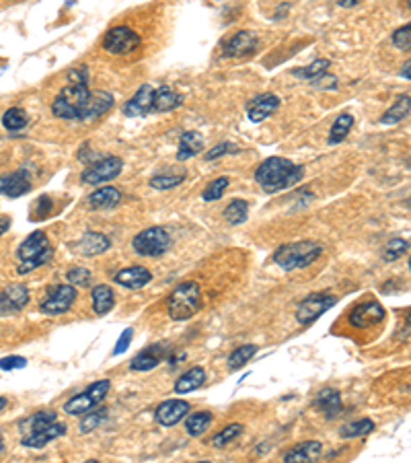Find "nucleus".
<instances>
[{
  "label": "nucleus",
  "mask_w": 411,
  "mask_h": 463,
  "mask_svg": "<svg viewBox=\"0 0 411 463\" xmlns=\"http://www.w3.org/2000/svg\"><path fill=\"white\" fill-rule=\"evenodd\" d=\"M112 108H114V95H112V93H107V91H93L85 121H91V119L101 117L103 114H107Z\"/></svg>",
  "instance_id": "obj_30"
},
{
  "label": "nucleus",
  "mask_w": 411,
  "mask_h": 463,
  "mask_svg": "<svg viewBox=\"0 0 411 463\" xmlns=\"http://www.w3.org/2000/svg\"><path fill=\"white\" fill-rule=\"evenodd\" d=\"M171 245V237L163 227H150L140 231L132 239V247L138 255L144 258H157L163 255Z\"/></svg>",
  "instance_id": "obj_7"
},
{
  "label": "nucleus",
  "mask_w": 411,
  "mask_h": 463,
  "mask_svg": "<svg viewBox=\"0 0 411 463\" xmlns=\"http://www.w3.org/2000/svg\"><path fill=\"white\" fill-rule=\"evenodd\" d=\"M54 422H58V414L56 412H52V410H44V412H35V414H31L29 418H25L23 422H21V435L25 437V435H33V432H37V430H44L46 426H50V424H54Z\"/></svg>",
  "instance_id": "obj_27"
},
{
  "label": "nucleus",
  "mask_w": 411,
  "mask_h": 463,
  "mask_svg": "<svg viewBox=\"0 0 411 463\" xmlns=\"http://www.w3.org/2000/svg\"><path fill=\"white\" fill-rule=\"evenodd\" d=\"M321 253H323L321 243H317V241H296V243L280 245L274 251V262L282 270H296V268L311 266Z\"/></svg>",
  "instance_id": "obj_4"
},
{
  "label": "nucleus",
  "mask_w": 411,
  "mask_h": 463,
  "mask_svg": "<svg viewBox=\"0 0 411 463\" xmlns=\"http://www.w3.org/2000/svg\"><path fill=\"white\" fill-rule=\"evenodd\" d=\"M352 126H353L352 114H342V116H338V119L333 121V126H331V130H329V144H338V142H342V140L348 136V132L352 130Z\"/></svg>",
  "instance_id": "obj_34"
},
{
  "label": "nucleus",
  "mask_w": 411,
  "mask_h": 463,
  "mask_svg": "<svg viewBox=\"0 0 411 463\" xmlns=\"http://www.w3.org/2000/svg\"><path fill=\"white\" fill-rule=\"evenodd\" d=\"M317 405L325 414V418L333 420L342 414V396H340L338 389H331V387L321 389L319 396H317Z\"/></svg>",
  "instance_id": "obj_28"
},
{
  "label": "nucleus",
  "mask_w": 411,
  "mask_h": 463,
  "mask_svg": "<svg viewBox=\"0 0 411 463\" xmlns=\"http://www.w3.org/2000/svg\"><path fill=\"white\" fill-rule=\"evenodd\" d=\"M110 379H101V381H95L91 387H87L85 392H80L78 396H72L66 404H64V412L70 414V416H82L87 412H91L95 405H99L105 396L110 394Z\"/></svg>",
  "instance_id": "obj_6"
},
{
  "label": "nucleus",
  "mask_w": 411,
  "mask_h": 463,
  "mask_svg": "<svg viewBox=\"0 0 411 463\" xmlns=\"http://www.w3.org/2000/svg\"><path fill=\"white\" fill-rule=\"evenodd\" d=\"M64 435H66V424L54 422V424L46 426L44 430H37V432H33V435H25V437L21 439V445H23V447H29V449H40V447H46L48 443L56 441V439L64 437Z\"/></svg>",
  "instance_id": "obj_21"
},
{
  "label": "nucleus",
  "mask_w": 411,
  "mask_h": 463,
  "mask_svg": "<svg viewBox=\"0 0 411 463\" xmlns=\"http://www.w3.org/2000/svg\"><path fill=\"white\" fill-rule=\"evenodd\" d=\"M408 6H410V8H411V0H408Z\"/></svg>",
  "instance_id": "obj_58"
},
{
  "label": "nucleus",
  "mask_w": 411,
  "mask_h": 463,
  "mask_svg": "<svg viewBox=\"0 0 411 463\" xmlns=\"http://www.w3.org/2000/svg\"><path fill=\"white\" fill-rule=\"evenodd\" d=\"M329 66H331V62H329V60H325V58L315 60V62H311L308 66H304V68H298V70H294V76L313 81V78H317V76L325 74Z\"/></svg>",
  "instance_id": "obj_39"
},
{
  "label": "nucleus",
  "mask_w": 411,
  "mask_h": 463,
  "mask_svg": "<svg viewBox=\"0 0 411 463\" xmlns=\"http://www.w3.org/2000/svg\"><path fill=\"white\" fill-rule=\"evenodd\" d=\"M185 179V175H155L152 179H150V187H155V190H171V187H177L181 181Z\"/></svg>",
  "instance_id": "obj_45"
},
{
  "label": "nucleus",
  "mask_w": 411,
  "mask_h": 463,
  "mask_svg": "<svg viewBox=\"0 0 411 463\" xmlns=\"http://www.w3.org/2000/svg\"><path fill=\"white\" fill-rule=\"evenodd\" d=\"M391 42H393V46H395L397 50L411 52V23L403 25V27H399V29L393 33Z\"/></svg>",
  "instance_id": "obj_44"
},
{
  "label": "nucleus",
  "mask_w": 411,
  "mask_h": 463,
  "mask_svg": "<svg viewBox=\"0 0 411 463\" xmlns=\"http://www.w3.org/2000/svg\"><path fill=\"white\" fill-rule=\"evenodd\" d=\"M238 149H236L233 142H220V144H216L214 149H210L208 153H206V159L208 161H216V159H220V157H225V155H229V153H236Z\"/></svg>",
  "instance_id": "obj_47"
},
{
  "label": "nucleus",
  "mask_w": 411,
  "mask_h": 463,
  "mask_svg": "<svg viewBox=\"0 0 411 463\" xmlns=\"http://www.w3.org/2000/svg\"><path fill=\"white\" fill-rule=\"evenodd\" d=\"M335 2H338L340 6H344V8H353L360 0H335Z\"/></svg>",
  "instance_id": "obj_54"
},
{
  "label": "nucleus",
  "mask_w": 411,
  "mask_h": 463,
  "mask_svg": "<svg viewBox=\"0 0 411 463\" xmlns=\"http://www.w3.org/2000/svg\"><path fill=\"white\" fill-rule=\"evenodd\" d=\"M411 112V97L410 95H401V97H397V101L385 112V116L381 117V121L385 124V126H395V124H399L403 117L410 116Z\"/></svg>",
  "instance_id": "obj_32"
},
{
  "label": "nucleus",
  "mask_w": 411,
  "mask_h": 463,
  "mask_svg": "<svg viewBox=\"0 0 411 463\" xmlns=\"http://www.w3.org/2000/svg\"><path fill=\"white\" fill-rule=\"evenodd\" d=\"M229 177H218V179H214V181H210L208 183V187L204 190V194H202V198L206 200V202H214V200H218V198H222V194L227 192V187H229Z\"/></svg>",
  "instance_id": "obj_42"
},
{
  "label": "nucleus",
  "mask_w": 411,
  "mask_h": 463,
  "mask_svg": "<svg viewBox=\"0 0 411 463\" xmlns=\"http://www.w3.org/2000/svg\"><path fill=\"white\" fill-rule=\"evenodd\" d=\"M202 309V290L198 283L179 285L167 301V313L173 321H185Z\"/></svg>",
  "instance_id": "obj_5"
},
{
  "label": "nucleus",
  "mask_w": 411,
  "mask_h": 463,
  "mask_svg": "<svg viewBox=\"0 0 411 463\" xmlns=\"http://www.w3.org/2000/svg\"><path fill=\"white\" fill-rule=\"evenodd\" d=\"M27 114H25V110H21V108H10V110H6L4 112V116H2V126L8 130V132H17V130H21V128H25L27 126Z\"/></svg>",
  "instance_id": "obj_37"
},
{
  "label": "nucleus",
  "mask_w": 411,
  "mask_h": 463,
  "mask_svg": "<svg viewBox=\"0 0 411 463\" xmlns=\"http://www.w3.org/2000/svg\"><path fill=\"white\" fill-rule=\"evenodd\" d=\"M255 352H257V346L255 344H245V346H238L229 356V369L231 371H236V369H241V367H245L253 356H255Z\"/></svg>",
  "instance_id": "obj_38"
},
{
  "label": "nucleus",
  "mask_w": 411,
  "mask_h": 463,
  "mask_svg": "<svg viewBox=\"0 0 411 463\" xmlns=\"http://www.w3.org/2000/svg\"><path fill=\"white\" fill-rule=\"evenodd\" d=\"M35 206L40 208V212H37V214L44 219V217H50V212H52V206H54V204H52L50 196H44V198H40V200H37V204H35Z\"/></svg>",
  "instance_id": "obj_51"
},
{
  "label": "nucleus",
  "mask_w": 411,
  "mask_h": 463,
  "mask_svg": "<svg viewBox=\"0 0 411 463\" xmlns=\"http://www.w3.org/2000/svg\"><path fill=\"white\" fill-rule=\"evenodd\" d=\"M372 430H374V422L370 418H360L356 422H350V424L342 426L340 435L344 439H358V437H364V435H368Z\"/></svg>",
  "instance_id": "obj_36"
},
{
  "label": "nucleus",
  "mask_w": 411,
  "mask_h": 463,
  "mask_svg": "<svg viewBox=\"0 0 411 463\" xmlns=\"http://www.w3.org/2000/svg\"><path fill=\"white\" fill-rule=\"evenodd\" d=\"M167 356V346L165 344H152L146 346L140 354H136L130 362L132 371H152L155 367H159L163 362V358Z\"/></svg>",
  "instance_id": "obj_19"
},
{
  "label": "nucleus",
  "mask_w": 411,
  "mask_h": 463,
  "mask_svg": "<svg viewBox=\"0 0 411 463\" xmlns=\"http://www.w3.org/2000/svg\"><path fill=\"white\" fill-rule=\"evenodd\" d=\"M204 149V136L195 130L183 132L179 138V149H177V159L179 161H189L195 155H200Z\"/></svg>",
  "instance_id": "obj_23"
},
{
  "label": "nucleus",
  "mask_w": 411,
  "mask_h": 463,
  "mask_svg": "<svg viewBox=\"0 0 411 463\" xmlns=\"http://www.w3.org/2000/svg\"><path fill=\"white\" fill-rule=\"evenodd\" d=\"M338 303V298L333 294H311L304 301L298 303L296 307V321L300 326H311L313 321H317L325 311H329L333 305Z\"/></svg>",
  "instance_id": "obj_9"
},
{
  "label": "nucleus",
  "mask_w": 411,
  "mask_h": 463,
  "mask_svg": "<svg viewBox=\"0 0 411 463\" xmlns=\"http://www.w3.org/2000/svg\"><path fill=\"white\" fill-rule=\"evenodd\" d=\"M408 249H410V243L405 241V239H391L389 243H387V247H385V251H383V260L385 262H395V260H399V258H403L405 253H408Z\"/></svg>",
  "instance_id": "obj_40"
},
{
  "label": "nucleus",
  "mask_w": 411,
  "mask_h": 463,
  "mask_svg": "<svg viewBox=\"0 0 411 463\" xmlns=\"http://www.w3.org/2000/svg\"><path fill=\"white\" fill-rule=\"evenodd\" d=\"M313 83H315V87H321V89H335L338 87V78L329 76L327 72L317 76V78H313Z\"/></svg>",
  "instance_id": "obj_50"
},
{
  "label": "nucleus",
  "mask_w": 411,
  "mask_h": 463,
  "mask_svg": "<svg viewBox=\"0 0 411 463\" xmlns=\"http://www.w3.org/2000/svg\"><path fill=\"white\" fill-rule=\"evenodd\" d=\"M152 101H155V89L150 85H142L134 93V97L123 106V112H125V116L130 117L146 116V114L152 112Z\"/></svg>",
  "instance_id": "obj_16"
},
{
  "label": "nucleus",
  "mask_w": 411,
  "mask_h": 463,
  "mask_svg": "<svg viewBox=\"0 0 411 463\" xmlns=\"http://www.w3.org/2000/svg\"><path fill=\"white\" fill-rule=\"evenodd\" d=\"M405 323H408V326H411V313H408V317H405Z\"/></svg>",
  "instance_id": "obj_56"
},
{
  "label": "nucleus",
  "mask_w": 411,
  "mask_h": 463,
  "mask_svg": "<svg viewBox=\"0 0 411 463\" xmlns=\"http://www.w3.org/2000/svg\"><path fill=\"white\" fill-rule=\"evenodd\" d=\"M4 407H6V400H4V398H0V412H2Z\"/></svg>",
  "instance_id": "obj_55"
},
{
  "label": "nucleus",
  "mask_w": 411,
  "mask_h": 463,
  "mask_svg": "<svg viewBox=\"0 0 411 463\" xmlns=\"http://www.w3.org/2000/svg\"><path fill=\"white\" fill-rule=\"evenodd\" d=\"M241 432H243V424H229L227 428H222L220 432H216L210 443H212L214 447H218V449H220V447H227L229 443L235 441Z\"/></svg>",
  "instance_id": "obj_41"
},
{
  "label": "nucleus",
  "mask_w": 411,
  "mask_h": 463,
  "mask_svg": "<svg viewBox=\"0 0 411 463\" xmlns=\"http://www.w3.org/2000/svg\"><path fill=\"white\" fill-rule=\"evenodd\" d=\"M121 202V192L114 185H105V187H99L95 190L91 196H89V206L93 210H107V208H114Z\"/></svg>",
  "instance_id": "obj_24"
},
{
  "label": "nucleus",
  "mask_w": 411,
  "mask_h": 463,
  "mask_svg": "<svg viewBox=\"0 0 411 463\" xmlns=\"http://www.w3.org/2000/svg\"><path fill=\"white\" fill-rule=\"evenodd\" d=\"M74 301H76V287L74 285H60V287L48 292V296L40 305V309L46 315H62V313L70 311Z\"/></svg>",
  "instance_id": "obj_11"
},
{
  "label": "nucleus",
  "mask_w": 411,
  "mask_h": 463,
  "mask_svg": "<svg viewBox=\"0 0 411 463\" xmlns=\"http://www.w3.org/2000/svg\"><path fill=\"white\" fill-rule=\"evenodd\" d=\"M410 270H411V258H410Z\"/></svg>",
  "instance_id": "obj_59"
},
{
  "label": "nucleus",
  "mask_w": 411,
  "mask_h": 463,
  "mask_svg": "<svg viewBox=\"0 0 411 463\" xmlns=\"http://www.w3.org/2000/svg\"><path fill=\"white\" fill-rule=\"evenodd\" d=\"M2 451H4V443L0 441V453H2Z\"/></svg>",
  "instance_id": "obj_57"
},
{
  "label": "nucleus",
  "mask_w": 411,
  "mask_h": 463,
  "mask_svg": "<svg viewBox=\"0 0 411 463\" xmlns=\"http://www.w3.org/2000/svg\"><path fill=\"white\" fill-rule=\"evenodd\" d=\"M140 46H142L140 35H138L134 29L123 27V25L112 27V29L105 33V37H103V48H105V52H110V54H114V56L132 54V52H136Z\"/></svg>",
  "instance_id": "obj_8"
},
{
  "label": "nucleus",
  "mask_w": 411,
  "mask_h": 463,
  "mask_svg": "<svg viewBox=\"0 0 411 463\" xmlns=\"http://www.w3.org/2000/svg\"><path fill=\"white\" fill-rule=\"evenodd\" d=\"M91 89L87 83H70L66 85L52 103V114L60 119H87V110L91 101Z\"/></svg>",
  "instance_id": "obj_2"
},
{
  "label": "nucleus",
  "mask_w": 411,
  "mask_h": 463,
  "mask_svg": "<svg viewBox=\"0 0 411 463\" xmlns=\"http://www.w3.org/2000/svg\"><path fill=\"white\" fill-rule=\"evenodd\" d=\"M280 108V97L272 95V93H263V95H257L249 106H247V114H249V119L259 124L263 119L272 116L276 110Z\"/></svg>",
  "instance_id": "obj_18"
},
{
  "label": "nucleus",
  "mask_w": 411,
  "mask_h": 463,
  "mask_svg": "<svg viewBox=\"0 0 411 463\" xmlns=\"http://www.w3.org/2000/svg\"><path fill=\"white\" fill-rule=\"evenodd\" d=\"M206 381V371L202 367H193L189 371H185L175 381V394H191L195 389H200Z\"/></svg>",
  "instance_id": "obj_29"
},
{
  "label": "nucleus",
  "mask_w": 411,
  "mask_h": 463,
  "mask_svg": "<svg viewBox=\"0 0 411 463\" xmlns=\"http://www.w3.org/2000/svg\"><path fill=\"white\" fill-rule=\"evenodd\" d=\"M323 453V445L319 441H306L292 447L286 455L284 462L288 463H300V462H317Z\"/></svg>",
  "instance_id": "obj_25"
},
{
  "label": "nucleus",
  "mask_w": 411,
  "mask_h": 463,
  "mask_svg": "<svg viewBox=\"0 0 411 463\" xmlns=\"http://www.w3.org/2000/svg\"><path fill=\"white\" fill-rule=\"evenodd\" d=\"M29 303V290L25 285H8L0 292V315H15Z\"/></svg>",
  "instance_id": "obj_14"
},
{
  "label": "nucleus",
  "mask_w": 411,
  "mask_h": 463,
  "mask_svg": "<svg viewBox=\"0 0 411 463\" xmlns=\"http://www.w3.org/2000/svg\"><path fill=\"white\" fill-rule=\"evenodd\" d=\"M107 410H97V412H87V416L80 420V424H78V430L85 435V432H89V430H95L105 418H107V414H105Z\"/></svg>",
  "instance_id": "obj_43"
},
{
  "label": "nucleus",
  "mask_w": 411,
  "mask_h": 463,
  "mask_svg": "<svg viewBox=\"0 0 411 463\" xmlns=\"http://www.w3.org/2000/svg\"><path fill=\"white\" fill-rule=\"evenodd\" d=\"M27 367V360L23 356H6V358H0V369L2 371H15V369H25Z\"/></svg>",
  "instance_id": "obj_48"
},
{
  "label": "nucleus",
  "mask_w": 411,
  "mask_h": 463,
  "mask_svg": "<svg viewBox=\"0 0 411 463\" xmlns=\"http://www.w3.org/2000/svg\"><path fill=\"white\" fill-rule=\"evenodd\" d=\"M210 424H212V414L210 412H193L185 420V432L189 437H200L208 430Z\"/></svg>",
  "instance_id": "obj_33"
},
{
  "label": "nucleus",
  "mask_w": 411,
  "mask_h": 463,
  "mask_svg": "<svg viewBox=\"0 0 411 463\" xmlns=\"http://www.w3.org/2000/svg\"><path fill=\"white\" fill-rule=\"evenodd\" d=\"M66 280H68L70 285H74V287H89L91 280H93V274H91L87 268H80V266H78V268L68 270Z\"/></svg>",
  "instance_id": "obj_46"
},
{
  "label": "nucleus",
  "mask_w": 411,
  "mask_h": 463,
  "mask_svg": "<svg viewBox=\"0 0 411 463\" xmlns=\"http://www.w3.org/2000/svg\"><path fill=\"white\" fill-rule=\"evenodd\" d=\"M403 78H408V81H411V60H408L405 64H403V68H401V72H399Z\"/></svg>",
  "instance_id": "obj_53"
},
{
  "label": "nucleus",
  "mask_w": 411,
  "mask_h": 463,
  "mask_svg": "<svg viewBox=\"0 0 411 463\" xmlns=\"http://www.w3.org/2000/svg\"><path fill=\"white\" fill-rule=\"evenodd\" d=\"M189 412V402L185 400H167L155 410V420L161 426H175Z\"/></svg>",
  "instance_id": "obj_15"
},
{
  "label": "nucleus",
  "mask_w": 411,
  "mask_h": 463,
  "mask_svg": "<svg viewBox=\"0 0 411 463\" xmlns=\"http://www.w3.org/2000/svg\"><path fill=\"white\" fill-rule=\"evenodd\" d=\"M17 255H19V260H21L17 272L23 276V274H29V272H33L35 268L48 264V262L52 260V255H54V247H52V243H50V239H48L46 233L35 231L31 233V235L19 245Z\"/></svg>",
  "instance_id": "obj_3"
},
{
  "label": "nucleus",
  "mask_w": 411,
  "mask_h": 463,
  "mask_svg": "<svg viewBox=\"0 0 411 463\" xmlns=\"http://www.w3.org/2000/svg\"><path fill=\"white\" fill-rule=\"evenodd\" d=\"M247 214H249V204L245 202V200H233L227 208H225V212H222V217H225V221L229 223V225H243L245 221H247Z\"/></svg>",
  "instance_id": "obj_35"
},
{
  "label": "nucleus",
  "mask_w": 411,
  "mask_h": 463,
  "mask_svg": "<svg viewBox=\"0 0 411 463\" xmlns=\"http://www.w3.org/2000/svg\"><path fill=\"white\" fill-rule=\"evenodd\" d=\"M259 46V40L251 31H236L225 44H222V54L227 58H245L253 54Z\"/></svg>",
  "instance_id": "obj_13"
},
{
  "label": "nucleus",
  "mask_w": 411,
  "mask_h": 463,
  "mask_svg": "<svg viewBox=\"0 0 411 463\" xmlns=\"http://www.w3.org/2000/svg\"><path fill=\"white\" fill-rule=\"evenodd\" d=\"M31 192V179L25 171H12L0 177V194L6 198H21Z\"/></svg>",
  "instance_id": "obj_17"
},
{
  "label": "nucleus",
  "mask_w": 411,
  "mask_h": 463,
  "mask_svg": "<svg viewBox=\"0 0 411 463\" xmlns=\"http://www.w3.org/2000/svg\"><path fill=\"white\" fill-rule=\"evenodd\" d=\"M91 296H93V311L97 315H107L116 305V292L107 285H97Z\"/></svg>",
  "instance_id": "obj_31"
},
{
  "label": "nucleus",
  "mask_w": 411,
  "mask_h": 463,
  "mask_svg": "<svg viewBox=\"0 0 411 463\" xmlns=\"http://www.w3.org/2000/svg\"><path fill=\"white\" fill-rule=\"evenodd\" d=\"M183 106V95L177 93L169 87H159L155 91V101H152V112L165 114V112H173L177 108Z\"/></svg>",
  "instance_id": "obj_26"
},
{
  "label": "nucleus",
  "mask_w": 411,
  "mask_h": 463,
  "mask_svg": "<svg viewBox=\"0 0 411 463\" xmlns=\"http://www.w3.org/2000/svg\"><path fill=\"white\" fill-rule=\"evenodd\" d=\"M132 338H134V330H123V334L119 336L118 344H116V348H114V354L118 356V354H121V352H125L128 350V346H130V342H132Z\"/></svg>",
  "instance_id": "obj_49"
},
{
  "label": "nucleus",
  "mask_w": 411,
  "mask_h": 463,
  "mask_svg": "<svg viewBox=\"0 0 411 463\" xmlns=\"http://www.w3.org/2000/svg\"><path fill=\"white\" fill-rule=\"evenodd\" d=\"M385 309L378 301H366V303H360L356 305L350 313V323L353 328H360V330H366V328H372L376 323H381L385 319Z\"/></svg>",
  "instance_id": "obj_12"
},
{
  "label": "nucleus",
  "mask_w": 411,
  "mask_h": 463,
  "mask_svg": "<svg viewBox=\"0 0 411 463\" xmlns=\"http://www.w3.org/2000/svg\"><path fill=\"white\" fill-rule=\"evenodd\" d=\"M114 280L118 283L119 287H123V289L138 290L144 289V287L152 280V274H150L144 266H130V268L119 270Z\"/></svg>",
  "instance_id": "obj_20"
},
{
  "label": "nucleus",
  "mask_w": 411,
  "mask_h": 463,
  "mask_svg": "<svg viewBox=\"0 0 411 463\" xmlns=\"http://www.w3.org/2000/svg\"><path fill=\"white\" fill-rule=\"evenodd\" d=\"M8 229H10V219L8 217H0V235H4Z\"/></svg>",
  "instance_id": "obj_52"
},
{
  "label": "nucleus",
  "mask_w": 411,
  "mask_h": 463,
  "mask_svg": "<svg viewBox=\"0 0 411 463\" xmlns=\"http://www.w3.org/2000/svg\"><path fill=\"white\" fill-rule=\"evenodd\" d=\"M121 169H123V161L119 157H107V159H101V161L93 163L91 167H87L80 174V181L87 185H101L105 181L116 179L121 174Z\"/></svg>",
  "instance_id": "obj_10"
},
{
  "label": "nucleus",
  "mask_w": 411,
  "mask_h": 463,
  "mask_svg": "<svg viewBox=\"0 0 411 463\" xmlns=\"http://www.w3.org/2000/svg\"><path fill=\"white\" fill-rule=\"evenodd\" d=\"M302 175H304V167L294 165L292 161L284 157H270L257 167L255 181L261 185L265 194H276V192L296 185L302 179Z\"/></svg>",
  "instance_id": "obj_1"
},
{
  "label": "nucleus",
  "mask_w": 411,
  "mask_h": 463,
  "mask_svg": "<svg viewBox=\"0 0 411 463\" xmlns=\"http://www.w3.org/2000/svg\"><path fill=\"white\" fill-rule=\"evenodd\" d=\"M112 247V241L103 235V233H85L78 243H76V251L80 255H87V258H93V255H99L103 251H107Z\"/></svg>",
  "instance_id": "obj_22"
}]
</instances>
